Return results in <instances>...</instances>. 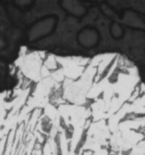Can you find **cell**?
<instances>
[{"instance_id": "cell-1", "label": "cell", "mask_w": 145, "mask_h": 155, "mask_svg": "<svg viewBox=\"0 0 145 155\" xmlns=\"http://www.w3.org/2000/svg\"><path fill=\"white\" fill-rule=\"evenodd\" d=\"M42 64V59L38 54V52H33L25 55L21 65V71L28 79L39 82L42 80L40 71Z\"/></svg>"}, {"instance_id": "cell-8", "label": "cell", "mask_w": 145, "mask_h": 155, "mask_svg": "<svg viewBox=\"0 0 145 155\" xmlns=\"http://www.w3.org/2000/svg\"><path fill=\"white\" fill-rule=\"evenodd\" d=\"M7 118V110L4 109V105L0 107V128L4 126V122Z\"/></svg>"}, {"instance_id": "cell-10", "label": "cell", "mask_w": 145, "mask_h": 155, "mask_svg": "<svg viewBox=\"0 0 145 155\" xmlns=\"http://www.w3.org/2000/svg\"><path fill=\"white\" fill-rule=\"evenodd\" d=\"M5 97H6V92L0 93V107H2L4 104L5 103Z\"/></svg>"}, {"instance_id": "cell-4", "label": "cell", "mask_w": 145, "mask_h": 155, "mask_svg": "<svg viewBox=\"0 0 145 155\" xmlns=\"http://www.w3.org/2000/svg\"><path fill=\"white\" fill-rule=\"evenodd\" d=\"M59 138L58 145L60 155H69L70 154V140H68L66 130L60 126L59 129V133L57 135Z\"/></svg>"}, {"instance_id": "cell-2", "label": "cell", "mask_w": 145, "mask_h": 155, "mask_svg": "<svg viewBox=\"0 0 145 155\" xmlns=\"http://www.w3.org/2000/svg\"><path fill=\"white\" fill-rule=\"evenodd\" d=\"M62 85L55 82L52 77H47L44 79H42L39 82H37L36 88L34 90L32 96L41 97H47L49 96L50 93L54 91H59V87H61Z\"/></svg>"}, {"instance_id": "cell-9", "label": "cell", "mask_w": 145, "mask_h": 155, "mask_svg": "<svg viewBox=\"0 0 145 155\" xmlns=\"http://www.w3.org/2000/svg\"><path fill=\"white\" fill-rule=\"evenodd\" d=\"M40 75H41L42 79H44V78H47V77H49L50 75H51V71L42 64V66L41 68V71H40Z\"/></svg>"}, {"instance_id": "cell-3", "label": "cell", "mask_w": 145, "mask_h": 155, "mask_svg": "<svg viewBox=\"0 0 145 155\" xmlns=\"http://www.w3.org/2000/svg\"><path fill=\"white\" fill-rule=\"evenodd\" d=\"M57 63L59 64L62 68L74 67V66H85L89 61L88 59L81 57H59L55 56Z\"/></svg>"}, {"instance_id": "cell-5", "label": "cell", "mask_w": 145, "mask_h": 155, "mask_svg": "<svg viewBox=\"0 0 145 155\" xmlns=\"http://www.w3.org/2000/svg\"><path fill=\"white\" fill-rule=\"evenodd\" d=\"M62 69L64 70L66 78L72 80V81L78 80V78L82 76L83 71L85 70L84 66H74V67L62 68Z\"/></svg>"}, {"instance_id": "cell-6", "label": "cell", "mask_w": 145, "mask_h": 155, "mask_svg": "<svg viewBox=\"0 0 145 155\" xmlns=\"http://www.w3.org/2000/svg\"><path fill=\"white\" fill-rule=\"evenodd\" d=\"M50 76L52 77V79L54 80L55 82L57 83H61L64 81V80L66 79V76H65V73H64V70L62 68L61 69H59L56 70L54 71L51 72V75Z\"/></svg>"}, {"instance_id": "cell-7", "label": "cell", "mask_w": 145, "mask_h": 155, "mask_svg": "<svg viewBox=\"0 0 145 155\" xmlns=\"http://www.w3.org/2000/svg\"><path fill=\"white\" fill-rule=\"evenodd\" d=\"M43 65L48 68L50 71L55 70L57 68V61L55 59V56L50 54L49 57H47L43 62Z\"/></svg>"}]
</instances>
